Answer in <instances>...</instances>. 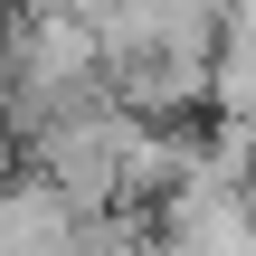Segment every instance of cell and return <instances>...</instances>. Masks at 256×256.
Wrapping results in <instances>:
<instances>
[{
    "label": "cell",
    "instance_id": "obj_1",
    "mask_svg": "<svg viewBox=\"0 0 256 256\" xmlns=\"http://www.w3.org/2000/svg\"><path fill=\"white\" fill-rule=\"evenodd\" d=\"M10 10H19V0H0V19H10Z\"/></svg>",
    "mask_w": 256,
    "mask_h": 256
}]
</instances>
